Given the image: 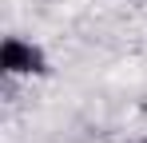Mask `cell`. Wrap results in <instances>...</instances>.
Here are the masks:
<instances>
[{
    "label": "cell",
    "mask_w": 147,
    "mask_h": 143,
    "mask_svg": "<svg viewBox=\"0 0 147 143\" xmlns=\"http://www.w3.org/2000/svg\"><path fill=\"white\" fill-rule=\"evenodd\" d=\"M0 72L4 76H44L48 72V60H44V52L32 44V40L8 36L4 48H0Z\"/></svg>",
    "instance_id": "cell-1"
},
{
    "label": "cell",
    "mask_w": 147,
    "mask_h": 143,
    "mask_svg": "<svg viewBox=\"0 0 147 143\" xmlns=\"http://www.w3.org/2000/svg\"><path fill=\"white\" fill-rule=\"evenodd\" d=\"M143 143H147V139H143Z\"/></svg>",
    "instance_id": "cell-2"
}]
</instances>
